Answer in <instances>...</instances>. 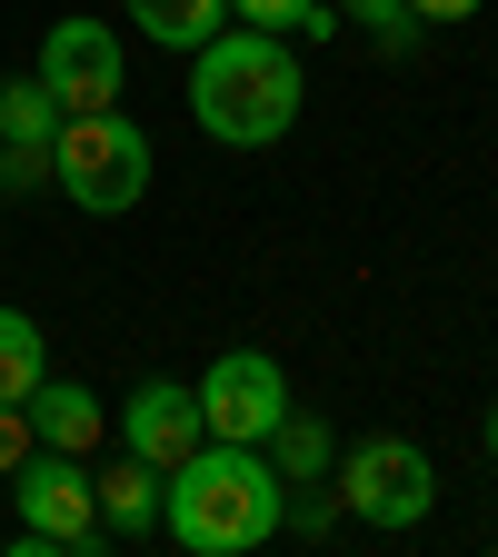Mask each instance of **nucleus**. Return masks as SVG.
<instances>
[{
	"mask_svg": "<svg viewBox=\"0 0 498 557\" xmlns=\"http://www.w3.org/2000/svg\"><path fill=\"white\" fill-rule=\"evenodd\" d=\"M279 518H290V478L259 448H240V438H199L160 478V528L190 557H250V547L279 537Z\"/></svg>",
	"mask_w": 498,
	"mask_h": 557,
	"instance_id": "1",
	"label": "nucleus"
},
{
	"mask_svg": "<svg viewBox=\"0 0 498 557\" xmlns=\"http://www.w3.org/2000/svg\"><path fill=\"white\" fill-rule=\"evenodd\" d=\"M220 11H230V0H130L139 40H160V50H199L209 30H220Z\"/></svg>",
	"mask_w": 498,
	"mask_h": 557,
	"instance_id": "13",
	"label": "nucleus"
},
{
	"mask_svg": "<svg viewBox=\"0 0 498 557\" xmlns=\"http://www.w3.org/2000/svg\"><path fill=\"white\" fill-rule=\"evenodd\" d=\"M40 90L60 110H110L120 100V30L110 21H50V40H40Z\"/></svg>",
	"mask_w": 498,
	"mask_h": 557,
	"instance_id": "7",
	"label": "nucleus"
},
{
	"mask_svg": "<svg viewBox=\"0 0 498 557\" xmlns=\"http://www.w3.org/2000/svg\"><path fill=\"white\" fill-rule=\"evenodd\" d=\"M488 458H498V408H488Z\"/></svg>",
	"mask_w": 498,
	"mask_h": 557,
	"instance_id": "20",
	"label": "nucleus"
},
{
	"mask_svg": "<svg viewBox=\"0 0 498 557\" xmlns=\"http://www.w3.org/2000/svg\"><path fill=\"white\" fill-rule=\"evenodd\" d=\"M50 180H60V199H81L90 220H120V209H139V189H150V129L120 120V100L110 110H70L60 139H50Z\"/></svg>",
	"mask_w": 498,
	"mask_h": 557,
	"instance_id": "3",
	"label": "nucleus"
},
{
	"mask_svg": "<svg viewBox=\"0 0 498 557\" xmlns=\"http://www.w3.org/2000/svg\"><path fill=\"white\" fill-rule=\"evenodd\" d=\"M190 120L220 139V150H269V139H290L300 120V60L279 30H209L190 50Z\"/></svg>",
	"mask_w": 498,
	"mask_h": 557,
	"instance_id": "2",
	"label": "nucleus"
},
{
	"mask_svg": "<svg viewBox=\"0 0 498 557\" xmlns=\"http://www.w3.org/2000/svg\"><path fill=\"white\" fill-rule=\"evenodd\" d=\"M11 487H21V557H90V547H110L100 537V498H90V468L70 458V448H31L21 468H11Z\"/></svg>",
	"mask_w": 498,
	"mask_h": 557,
	"instance_id": "5",
	"label": "nucleus"
},
{
	"mask_svg": "<svg viewBox=\"0 0 498 557\" xmlns=\"http://www.w3.org/2000/svg\"><path fill=\"white\" fill-rule=\"evenodd\" d=\"M21 408H31V438H40V448H70V458H90V448L110 438V408H100L81 379H40Z\"/></svg>",
	"mask_w": 498,
	"mask_h": 557,
	"instance_id": "9",
	"label": "nucleus"
},
{
	"mask_svg": "<svg viewBox=\"0 0 498 557\" xmlns=\"http://www.w3.org/2000/svg\"><path fill=\"white\" fill-rule=\"evenodd\" d=\"M31 448H40V438H31V408H0V478H11Z\"/></svg>",
	"mask_w": 498,
	"mask_h": 557,
	"instance_id": "19",
	"label": "nucleus"
},
{
	"mask_svg": "<svg viewBox=\"0 0 498 557\" xmlns=\"http://www.w3.org/2000/svg\"><path fill=\"white\" fill-rule=\"evenodd\" d=\"M60 120H70V110L40 90V70H31V81H0V139H40V150H50Z\"/></svg>",
	"mask_w": 498,
	"mask_h": 557,
	"instance_id": "14",
	"label": "nucleus"
},
{
	"mask_svg": "<svg viewBox=\"0 0 498 557\" xmlns=\"http://www.w3.org/2000/svg\"><path fill=\"white\" fill-rule=\"evenodd\" d=\"M90 498H100V537L130 547V537L160 528V468H150V458H120V468L90 478Z\"/></svg>",
	"mask_w": 498,
	"mask_h": 557,
	"instance_id": "10",
	"label": "nucleus"
},
{
	"mask_svg": "<svg viewBox=\"0 0 498 557\" xmlns=\"http://www.w3.org/2000/svg\"><path fill=\"white\" fill-rule=\"evenodd\" d=\"M190 398H199V429H209V438L259 448V438H269V418L290 408V379H279L269 348H230V359H209V369H199Z\"/></svg>",
	"mask_w": 498,
	"mask_h": 557,
	"instance_id": "6",
	"label": "nucleus"
},
{
	"mask_svg": "<svg viewBox=\"0 0 498 557\" xmlns=\"http://www.w3.org/2000/svg\"><path fill=\"white\" fill-rule=\"evenodd\" d=\"M329 478H339V518L389 528V537L439 508V468H429L418 438H360L349 458H329Z\"/></svg>",
	"mask_w": 498,
	"mask_h": 557,
	"instance_id": "4",
	"label": "nucleus"
},
{
	"mask_svg": "<svg viewBox=\"0 0 498 557\" xmlns=\"http://www.w3.org/2000/svg\"><path fill=\"white\" fill-rule=\"evenodd\" d=\"M199 438H209V429H199V398H190L180 379H139V388H130V408H120V448H130V458H150V468L170 478Z\"/></svg>",
	"mask_w": 498,
	"mask_h": 557,
	"instance_id": "8",
	"label": "nucleus"
},
{
	"mask_svg": "<svg viewBox=\"0 0 498 557\" xmlns=\"http://www.w3.org/2000/svg\"><path fill=\"white\" fill-rule=\"evenodd\" d=\"M259 458H269L279 478H290V487H319L339 448H329V429H319L309 408H279V418H269V438H259Z\"/></svg>",
	"mask_w": 498,
	"mask_h": 557,
	"instance_id": "11",
	"label": "nucleus"
},
{
	"mask_svg": "<svg viewBox=\"0 0 498 557\" xmlns=\"http://www.w3.org/2000/svg\"><path fill=\"white\" fill-rule=\"evenodd\" d=\"M230 11L250 30H300V40H329L339 30V11H319V0H230Z\"/></svg>",
	"mask_w": 498,
	"mask_h": 557,
	"instance_id": "15",
	"label": "nucleus"
},
{
	"mask_svg": "<svg viewBox=\"0 0 498 557\" xmlns=\"http://www.w3.org/2000/svg\"><path fill=\"white\" fill-rule=\"evenodd\" d=\"M349 11H360V30H379L389 50H409V40H418V21H409V0H349Z\"/></svg>",
	"mask_w": 498,
	"mask_h": 557,
	"instance_id": "17",
	"label": "nucleus"
},
{
	"mask_svg": "<svg viewBox=\"0 0 498 557\" xmlns=\"http://www.w3.org/2000/svg\"><path fill=\"white\" fill-rule=\"evenodd\" d=\"M478 11H488V0H409L418 30H459V21H478Z\"/></svg>",
	"mask_w": 498,
	"mask_h": 557,
	"instance_id": "18",
	"label": "nucleus"
},
{
	"mask_svg": "<svg viewBox=\"0 0 498 557\" xmlns=\"http://www.w3.org/2000/svg\"><path fill=\"white\" fill-rule=\"evenodd\" d=\"M40 180H50V150H40V139H0V189L21 199V189H40Z\"/></svg>",
	"mask_w": 498,
	"mask_h": 557,
	"instance_id": "16",
	"label": "nucleus"
},
{
	"mask_svg": "<svg viewBox=\"0 0 498 557\" xmlns=\"http://www.w3.org/2000/svg\"><path fill=\"white\" fill-rule=\"evenodd\" d=\"M40 379H50L40 319H31V309H0V408H21V398H31Z\"/></svg>",
	"mask_w": 498,
	"mask_h": 557,
	"instance_id": "12",
	"label": "nucleus"
}]
</instances>
